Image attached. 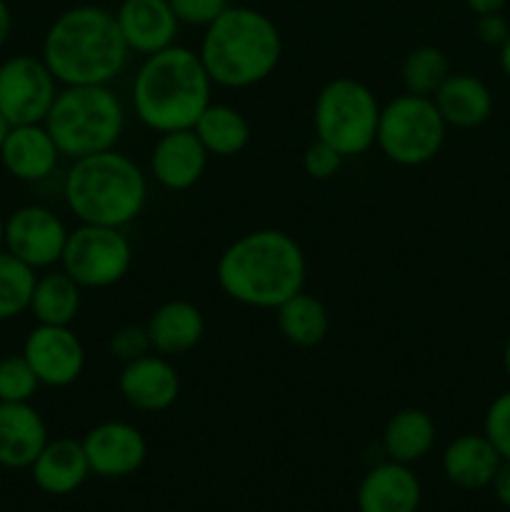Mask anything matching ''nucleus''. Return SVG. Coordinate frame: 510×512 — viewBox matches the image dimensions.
<instances>
[{"label": "nucleus", "instance_id": "nucleus-2", "mask_svg": "<svg viewBox=\"0 0 510 512\" xmlns=\"http://www.w3.org/2000/svg\"><path fill=\"white\" fill-rule=\"evenodd\" d=\"M115 13L100 5H75L50 23L40 58L60 85H110L128 65Z\"/></svg>", "mask_w": 510, "mask_h": 512}, {"label": "nucleus", "instance_id": "nucleus-13", "mask_svg": "<svg viewBox=\"0 0 510 512\" xmlns=\"http://www.w3.org/2000/svg\"><path fill=\"white\" fill-rule=\"evenodd\" d=\"M90 473L118 480L135 475L148 458V440L135 425L123 420H105L88 430L83 438Z\"/></svg>", "mask_w": 510, "mask_h": 512}, {"label": "nucleus", "instance_id": "nucleus-37", "mask_svg": "<svg viewBox=\"0 0 510 512\" xmlns=\"http://www.w3.org/2000/svg\"><path fill=\"white\" fill-rule=\"evenodd\" d=\"M465 3H468V8L473 10L475 15H490V13H500L508 0H465Z\"/></svg>", "mask_w": 510, "mask_h": 512}, {"label": "nucleus", "instance_id": "nucleus-14", "mask_svg": "<svg viewBox=\"0 0 510 512\" xmlns=\"http://www.w3.org/2000/svg\"><path fill=\"white\" fill-rule=\"evenodd\" d=\"M118 390L125 403L140 413H165L180 395V375L170 358L148 353L123 363Z\"/></svg>", "mask_w": 510, "mask_h": 512}, {"label": "nucleus", "instance_id": "nucleus-15", "mask_svg": "<svg viewBox=\"0 0 510 512\" xmlns=\"http://www.w3.org/2000/svg\"><path fill=\"white\" fill-rule=\"evenodd\" d=\"M208 150L193 128L160 133L150 153V175L155 183L173 193H183L200 183L208 168Z\"/></svg>", "mask_w": 510, "mask_h": 512}, {"label": "nucleus", "instance_id": "nucleus-7", "mask_svg": "<svg viewBox=\"0 0 510 512\" xmlns=\"http://www.w3.org/2000/svg\"><path fill=\"white\" fill-rule=\"evenodd\" d=\"M380 108L373 90L355 78H335L320 88L313 105L315 138L333 145L343 158L368 153L378 138Z\"/></svg>", "mask_w": 510, "mask_h": 512}, {"label": "nucleus", "instance_id": "nucleus-23", "mask_svg": "<svg viewBox=\"0 0 510 512\" xmlns=\"http://www.w3.org/2000/svg\"><path fill=\"white\" fill-rule=\"evenodd\" d=\"M433 100L445 123L453 128H478L493 113L488 85L468 73H450Z\"/></svg>", "mask_w": 510, "mask_h": 512}, {"label": "nucleus", "instance_id": "nucleus-17", "mask_svg": "<svg viewBox=\"0 0 510 512\" xmlns=\"http://www.w3.org/2000/svg\"><path fill=\"white\" fill-rule=\"evenodd\" d=\"M115 20L130 53H160L178 38L180 23L168 0H123L115 10Z\"/></svg>", "mask_w": 510, "mask_h": 512}, {"label": "nucleus", "instance_id": "nucleus-27", "mask_svg": "<svg viewBox=\"0 0 510 512\" xmlns=\"http://www.w3.org/2000/svg\"><path fill=\"white\" fill-rule=\"evenodd\" d=\"M193 130L208 155H218V158H233L243 153L250 143L248 118L238 108L225 103H210Z\"/></svg>", "mask_w": 510, "mask_h": 512}, {"label": "nucleus", "instance_id": "nucleus-18", "mask_svg": "<svg viewBox=\"0 0 510 512\" xmlns=\"http://www.w3.org/2000/svg\"><path fill=\"white\" fill-rule=\"evenodd\" d=\"M60 158L63 155L43 123L13 125L0 148L3 168L23 183H40L50 178Z\"/></svg>", "mask_w": 510, "mask_h": 512}, {"label": "nucleus", "instance_id": "nucleus-41", "mask_svg": "<svg viewBox=\"0 0 510 512\" xmlns=\"http://www.w3.org/2000/svg\"><path fill=\"white\" fill-rule=\"evenodd\" d=\"M503 365H505V373H508V378H510V335H508V340H505V350H503Z\"/></svg>", "mask_w": 510, "mask_h": 512}, {"label": "nucleus", "instance_id": "nucleus-19", "mask_svg": "<svg viewBox=\"0 0 510 512\" xmlns=\"http://www.w3.org/2000/svg\"><path fill=\"white\" fill-rule=\"evenodd\" d=\"M48 440V425L33 403H0V468L30 470Z\"/></svg>", "mask_w": 510, "mask_h": 512}, {"label": "nucleus", "instance_id": "nucleus-20", "mask_svg": "<svg viewBox=\"0 0 510 512\" xmlns=\"http://www.w3.org/2000/svg\"><path fill=\"white\" fill-rule=\"evenodd\" d=\"M145 328H148L153 353L175 358V355H185L198 348L205 335V318L198 305L175 298L155 308Z\"/></svg>", "mask_w": 510, "mask_h": 512}, {"label": "nucleus", "instance_id": "nucleus-8", "mask_svg": "<svg viewBox=\"0 0 510 512\" xmlns=\"http://www.w3.org/2000/svg\"><path fill=\"white\" fill-rule=\"evenodd\" d=\"M445 130L448 123L433 98L405 93L380 108L375 145L390 163L418 168L438 158L445 143Z\"/></svg>", "mask_w": 510, "mask_h": 512}, {"label": "nucleus", "instance_id": "nucleus-21", "mask_svg": "<svg viewBox=\"0 0 510 512\" xmlns=\"http://www.w3.org/2000/svg\"><path fill=\"white\" fill-rule=\"evenodd\" d=\"M30 475L38 490L48 495H70L88 480L90 463L85 455L83 440L55 438L48 440L43 453L30 465Z\"/></svg>", "mask_w": 510, "mask_h": 512}, {"label": "nucleus", "instance_id": "nucleus-35", "mask_svg": "<svg viewBox=\"0 0 510 512\" xmlns=\"http://www.w3.org/2000/svg\"><path fill=\"white\" fill-rule=\"evenodd\" d=\"M475 33H478V38L483 40L485 45H503L505 40L510 38V25L500 13L478 15Z\"/></svg>", "mask_w": 510, "mask_h": 512}, {"label": "nucleus", "instance_id": "nucleus-24", "mask_svg": "<svg viewBox=\"0 0 510 512\" xmlns=\"http://www.w3.org/2000/svg\"><path fill=\"white\" fill-rule=\"evenodd\" d=\"M435 435L438 430L425 410L403 408L385 423L383 450L388 460L413 465L433 450Z\"/></svg>", "mask_w": 510, "mask_h": 512}, {"label": "nucleus", "instance_id": "nucleus-5", "mask_svg": "<svg viewBox=\"0 0 510 512\" xmlns=\"http://www.w3.org/2000/svg\"><path fill=\"white\" fill-rule=\"evenodd\" d=\"M63 198L80 223L125 228L145 210L148 178L133 158L113 148L73 160Z\"/></svg>", "mask_w": 510, "mask_h": 512}, {"label": "nucleus", "instance_id": "nucleus-42", "mask_svg": "<svg viewBox=\"0 0 510 512\" xmlns=\"http://www.w3.org/2000/svg\"><path fill=\"white\" fill-rule=\"evenodd\" d=\"M0 250H5V218L0 215Z\"/></svg>", "mask_w": 510, "mask_h": 512}, {"label": "nucleus", "instance_id": "nucleus-1", "mask_svg": "<svg viewBox=\"0 0 510 512\" xmlns=\"http://www.w3.org/2000/svg\"><path fill=\"white\" fill-rule=\"evenodd\" d=\"M308 263L298 240L285 230L263 228L235 238L215 265L220 290L248 308L275 310L300 293Z\"/></svg>", "mask_w": 510, "mask_h": 512}, {"label": "nucleus", "instance_id": "nucleus-26", "mask_svg": "<svg viewBox=\"0 0 510 512\" xmlns=\"http://www.w3.org/2000/svg\"><path fill=\"white\" fill-rule=\"evenodd\" d=\"M275 323L280 335L295 348H315L328 338L330 315L328 308L315 295L295 293L275 308Z\"/></svg>", "mask_w": 510, "mask_h": 512}, {"label": "nucleus", "instance_id": "nucleus-6", "mask_svg": "<svg viewBox=\"0 0 510 512\" xmlns=\"http://www.w3.org/2000/svg\"><path fill=\"white\" fill-rule=\"evenodd\" d=\"M43 125L70 160L105 153L125 130V110L110 85H63Z\"/></svg>", "mask_w": 510, "mask_h": 512}, {"label": "nucleus", "instance_id": "nucleus-40", "mask_svg": "<svg viewBox=\"0 0 510 512\" xmlns=\"http://www.w3.org/2000/svg\"><path fill=\"white\" fill-rule=\"evenodd\" d=\"M10 128H13V125H10L8 118H5V115L0 113V148H3L5 138H8V133H10Z\"/></svg>", "mask_w": 510, "mask_h": 512}, {"label": "nucleus", "instance_id": "nucleus-36", "mask_svg": "<svg viewBox=\"0 0 510 512\" xmlns=\"http://www.w3.org/2000/svg\"><path fill=\"white\" fill-rule=\"evenodd\" d=\"M490 488H493L498 503L503 505V508L510 510V460H503V463H500V468H498V473H495Z\"/></svg>", "mask_w": 510, "mask_h": 512}, {"label": "nucleus", "instance_id": "nucleus-31", "mask_svg": "<svg viewBox=\"0 0 510 512\" xmlns=\"http://www.w3.org/2000/svg\"><path fill=\"white\" fill-rule=\"evenodd\" d=\"M485 438L493 443L500 458L510 460V390L500 393L485 413Z\"/></svg>", "mask_w": 510, "mask_h": 512}, {"label": "nucleus", "instance_id": "nucleus-4", "mask_svg": "<svg viewBox=\"0 0 510 512\" xmlns=\"http://www.w3.org/2000/svg\"><path fill=\"white\" fill-rule=\"evenodd\" d=\"M198 55L213 85L230 90L253 88L275 73L283 58V38L265 13L228 5L205 28Z\"/></svg>", "mask_w": 510, "mask_h": 512}, {"label": "nucleus", "instance_id": "nucleus-39", "mask_svg": "<svg viewBox=\"0 0 510 512\" xmlns=\"http://www.w3.org/2000/svg\"><path fill=\"white\" fill-rule=\"evenodd\" d=\"M500 65H503L505 75L510 78V38L500 45Z\"/></svg>", "mask_w": 510, "mask_h": 512}, {"label": "nucleus", "instance_id": "nucleus-22", "mask_svg": "<svg viewBox=\"0 0 510 512\" xmlns=\"http://www.w3.org/2000/svg\"><path fill=\"white\" fill-rule=\"evenodd\" d=\"M500 458L485 435L465 433L455 438L443 453V473L448 483L463 490H483L493 483L498 473Z\"/></svg>", "mask_w": 510, "mask_h": 512}, {"label": "nucleus", "instance_id": "nucleus-16", "mask_svg": "<svg viewBox=\"0 0 510 512\" xmlns=\"http://www.w3.org/2000/svg\"><path fill=\"white\" fill-rule=\"evenodd\" d=\"M355 503L360 512H418L423 503V485L410 465L385 460L360 480Z\"/></svg>", "mask_w": 510, "mask_h": 512}, {"label": "nucleus", "instance_id": "nucleus-38", "mask_svg": "<svg viewBox=\"0 0 510 512\" xmlns=\"http://www.w3.org/2000/svg\"><path fill=\"white\" fill-rule=\"evenodd\" d=\"M10 33H13V13H10L8 3L0 0V48L8 43Z\"/></svg>", "mask_w": 510, "mask_h": 512}, {"label": "nucleus", "instance_id": "nucleus-3", "mask_svg": "<svg viewBox=\"0 0 510 512\" xmlns=\"http://www.w3.org/2000/svg\"><path fill=\"white\" fill-rule=\"evenodd\" d=\"M213 80L195 50L170 45L145 55L133 80V108L155 133L188 130L213 100Z\"/></svg>", "mask_w": 510, "mask_h": 512}, {"label": "nucleus", "instance_id": "nucleus-34", "mask_svg": "<svg viewBox=\"0 0 510 512\" xmlns=\"http://www.w3.org/2000/svg\"><path fill=\"white\" fill-rule=\"evenodd\" d=\"M168 5L175 18H178V23L208 28L228 8V0H168Z\"/></svg>", "mask_w": 510, "mask_h": 512}, {"label": "nucleus", "instance_id": "nucleus-9", "mask_svg": "<svg viewBox=\"0 0 510 512\" xmlns=\"http://www.w3.org/2000/svg\"><path fill=\"white\" fill-rule=\"evenodd\" d=\"M133 265V243L123 228L80 223L68 233L60 268L88 290L118 285Z\"/></svg>", "mask_w": 510, "mask_h": 512}, {"label": "nucleus", "instance_id": "nucleus-11", "mask_svg": "<svg viewBox=\"0 0 510 512\" xmlns=\"http://www.w3.org/2000/svg\"><path fill=\"white\" fill-rule=\"evenodd\" d=\"M68 233L50 208L23 205L5 218V250L33 270H50L60 265Z\"/></svg>", "mask_w": 510, "mask_h": 512}, {"label": "nucleus", "instance_id": "nucleus-29", "mask_svg": "<svg viewBox=\"0 0 510 512\" xmlns=\"http://www.w3.org/2000/svg\"><path fill=\"white\" fill-rule=\"evenodd\" d=\"M448 75V58H445L443 50L435 48V45H420V48L410 50L403 60L405 93L433 98Z\"/></svg>", "mask_w": 510, "mask_h": 512}, {"label": "nucleus", "instance_id": "nucleus-10", "mask_svg": "<svg viewBox=\"0 0 510 512\" xmlns=\"http://www.w3.org/2000/svg\"><path fill=\"white\" fill-rule=\"evenodd\" d=\"M58 85L43 58L13 55L0 63V113L10 125L43 123Z\"/></svg>", "mask_w": 510, "mask_h": 512}, {"label": "nucleus", "instance_id": "nucleus-32", "mask_svg": "<svg viewBox=\"0 0 510 512\" xmlns=\"http://www.w3.org/2000/svg\"><path fill=\"white\" fill-rule=\"evenodd\" d=\"M110 353L118 360H123V363L153 353L148 328L145 325H123V328H118L110 335Z\"/></svg>", "mask_w": 510, "mask_h": 512}, {"label": "nucleus", "instance_id": "nucleus-25", "mask_svg": "<svg viewBox=\"0 0 510 512\" xmlns=\"http://www.w3.org/2000/svg\"><path fill=\"white\" fill-rule=\"evenodd\" d=\"M80 300L83 288L63 268L48 270L35 278L28 310L38 325H70L78 318Z\"/></svg>", "mask_w": 510, "mask_h": 512}, {"label": "nucleus", "instance_id": "nucleus-33", "mask_svg": "<svg viewBox=\"0 0 510 512\" xmlns=\"http://www.w3.org/2000/svg\"><path fill=\"white\" fill-rule=\"evenodd\" d=\"M343 160L345 158L333 148V145L315 138L303 153V170L313 180H330L333 175H338L340 168H343Z\"/></svg>", "mask_w": 510, "mask_h": 512}, {"label": "nucleus", "instance_id": "nucleus-30", "mask_svg": "<svg viewBox=\"0 0 510 512\" xmlns=\"http://www.w3.org/2000/svg\"><path fill=\"white\" fill-rule=\"evenodd\" d=\"M40 388L43 385L23 353L0 360V403H33Z\"/></svg>", "mask_w": 510, "mask_h": 512}, {"label": "nucleus", "instance_id": "nucleus-12", "mask_svg": "<svg viewBox=\"0 0 510 512\" xmlns=\"http://www.w3.org/2000/svg\"><path fill=\"white\" fill-rule=\"evenodd\" d=\"M23 355L45 388H68L85 370V348L70 325H35Z\"/></svg>", "mask_w": 510, "mask_h": 512}, {"label": "nucleus", "instance_id": "nucleus-28", "mask_svg": "<svg viewBox=\"0 0 510 512\" xmlns=\"http://www.w3.org/2000/svg\"><path fill=\"white\" fill-rule=\"evenodd\" d=\"M35 270L0 250V323L15 320L30 308V295L35 288Z\"/></svg>", "mask_w": 510, "mask_h": 512}]
</instances>
